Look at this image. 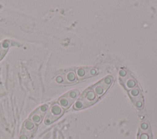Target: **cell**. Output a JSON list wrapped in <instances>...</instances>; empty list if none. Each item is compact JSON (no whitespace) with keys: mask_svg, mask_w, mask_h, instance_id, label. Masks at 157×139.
Masks as SVG:
<instances>
[{"mask_svg":"<svg viewBox=\"0 0 157 139\" xmlns=\"http://www.w3.org/2000/svg\"><path fill=\"white\" fill-rule=\"evenodd\" d=\"M98 99V96L94 92L92 89H88L84 91L80 97L75 102L74 108L79 110L86 107L93 103Z\"/></svg>","mask_w":157,"mask_h":139,"instance_id":"6da1fadb","label":"cell"},{"mask_svg":"<svg viewBox=\"0 0 157 139\" xmlns=\"http://www.w3.org/2000/svg\"><path fill=\"white\" fill-rule=\"evenodd\" d=\"M63 113L64 109L58 103H54L52 105L44 119L45 124H50L59 118L63 114Z\"/></svg>","mask_w":157,"mask_h":139,"instance_id":"7a4b0ae2","label":"cell"},{"mask_svg":"<svg viewBox=\"0 0 157 139\" xmlns=\"http://www.w3.org/2000/svg\"><path fill=\"white\" fill-rule=\"evenodd\" d=\"M113 77L107 76L96 84L92 88L97 96H101L108 89L113 82Z\"/></svg>","mask_w":157,"mask_h":139,"instance_id":"3957f363","label":"cell"},{"mask_svg":"<svg viewBox=\"0 0 157 139\" xmlns=\"http://www.w3.org/2000/svg\"><path fill=\"white\" fill-rule=\"evenodd\" d=\"M78 95H79L78 91L77 90L71 91L59 99L58 100L59 105L63 108L66 109L70 107V105L77 98Z\"/></svg>","mask_w":157,"mask_h":139,"instance_id":"277c9868","label":"cell"},{"mask_svg":"<svg viewBox=\"0 0 157 139\" xmlns=\"http://www.w3.org/2000/svg\"><path fill=\"white\" fill-rule=\"evenodd\" d=\"M48 106L47 104H44L37 108L34 111H33L29 116V119L32 121L36 124H38L41 122L44 115L48 111Z\"/></svg>","mask_w":157,"mask_h":139,"instance_id":"5b68a950","label":"cell"},{"mask_svg":"<svg viewBox=\"0 0 157 139\" xmlns=\"http://www.w3.org/2000/svg\"><path fill=\"white\" fill-rule=\"evenodd\" d=\"M119 74L122 83L127 89H131L136 87V81L135 79L131 77L128 72H126L125 70H121L119 72Z\"/></svg>","mask_w":157,"mask_h":139,"instance_id":"8992f818","label":"cell"},{"mask_svg":"<svg viewBox=\"0 0 157 139\" xmlns=\"http://www.w3.org/2000/svg\"><path fill=\"white\" fill-rule=\"evenodd\" d=\"M130 97L135 105L138 109H142L144 107L143 98L139 88H134L129 91Z\"/></svg>","mask_w":157,"mask_h":139,"instance_id":"52a82bcc","label":"cell"},{"mask_svg":"<svg viewBox=\"0 0 157 139\" xmlns=\"http://www.w3.org/2000/svg\"><path fill=\"white\" fill-rule=\"evenodd\" d=\"M98 73V70L93 67H82L76 70L77 77L79 79H83L91 76H94Z\"/></svg>","mask_w":157,"mask_h":139,"instance_id":"ba28073f","label":"cell"},{"mask_svg":"<svg viewBox=\"0 0 157 139\" xmlns=\"http://www.w3.org/2000/svg\"><path fill=\"white\" fill-rule=\"evenodd\" d=\"M139 139H151L150 127L148 122H144L140 124Z\"/></svg>","mask_w":157,"mask_h":139,"instance_id":"9c48e42d","label":"cell"},{"mask_svg":"<svg viewBox=\"0 0 157 139\" xmlns=\"http://www.w3.org/2000/svg\"><path fill=\"white\" fill-rule=\"evenodd\" d=\"M36 129V124L30 119H27L23 124L21 133H26L29 136V135H32L33 133H34Z\"/></svg>","mask_w":157,"mask_h":139,"instance_id":"30bf717a","label":"cell"},{"mask_svg":"<svg viewBox=\"0 0 157 139\" xmlns=\"http://www.w3.org/2000/svg\"><path fill=\"white\" fill-rule=\"evenodd\" d=\"M63 83H71L76 81L77 77L75 73L72 71L67 72L64 75H63Z\"/></svg>","mask_w":157,"mask_h":139,"instance_id":"8fae6325","label":"cell"},{"mask_svg":"<svg viewBox=\"0 0 157 139\" xmlns=\"http://www.w3.org/2000/svg\"><path fill=\"white\" fill-rule=\"evenodd\" d=\"M10 46L9 40H4L0 43V60L4 56Z\"/></svg>","mask_w":157,"mask_h":139,"instance_id":"7c38bea8","label":"cell"},{"mask_svg":"<svg viewBox=\"0 0 157 139\" xmlns=\"http://www.w3.org/2000/svg\"><path fill=\"white\" fill-rule=\"evenodd\" d=\"M55 81L58 83H63V75H58L57 76L55 79Z\"/></svg>","mask_w":157,"mask_h":139,"instance_id":"4fadbf2b","label":"cell"},{"mask_svg":"<svg viewBox=\"0 0 157 139\" xmlns=\"http://www.w3.org/2000/svg\"><path fill=\"white\" fill-rule=\"evenodd\" d=\"M19 139H29V135L26 133H21L19 136Z\"/></svg>","mask_w":157,"mask_h":139,"instance_id":"5bb4252c","label":"cell"}]
</instances>
